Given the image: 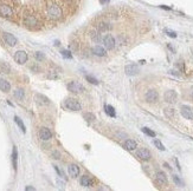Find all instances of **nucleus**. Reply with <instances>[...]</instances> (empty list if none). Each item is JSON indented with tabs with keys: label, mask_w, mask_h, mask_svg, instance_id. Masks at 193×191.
Masks as SVG:
<instances>
[{
	"label": "nucleus",
	"mask_w": 193,
	"mask_h": 191,
	"mask_svg": "<svg viewBox=\"0 0 193 191\" xmlns=\"http://www.w3.org/2000/svg\"><path fill=\"white\" fill-rule=\"evenodd\" d=\"M104 110H106V113L110 117H115L116 116V112L114 110V107L112 105H106L104 106Z\"/></svg>",
	"instance_id": "a878e982"
},
{
	"label": "nucleus",
	"mask_w": 193,
	"mask_h": 191,
	"mask_svg": "<svg viewBox=\"0 0 193 191\" xmlns=\"http://www.w3.org/2000/svg\"><path fill=\"white\" fill-rule=\"evenodd\" d=\"M0 90L4 92H10L11 90V84L4 78H0Z\"/></svg>",
	"instance_id": "4be33fe9"
},
{
	"label": "nucleus",
	"mask_w": 193,
	"mask_h": 191,
	"mask_svg": "<svg viewBox=\"0 0 193 191\" xmlns=\"http://www.w3.org/2000/svg\"><path fill=\"white\" fill-rule=\"evenodd\" d=\"M52 156H55V157H53V158H56V159H59L60 158V153L58 151H55L52 153Z\"/></svg>",
	"instance_id": "58836bf2"
},
{
	"label": "nucleus",
	"mask_w": 193,
	"mask_h": 191,
	"mask_svg": "<svg viewBox=\"0 0 193 191\" xmlns=\"http://www.w3.org/2000/svg\"><path fill=\"white\" fill-rule=\"evenodd\" d=\"M164 99H165L166 103L174 104V103H177V100H178V94H177V92L173 91V90H168V91H166L165 94H164Z\"/></svg>",
	"instance_id": "423d86ee"
},
{
	"label": "nucleus",
	"mask_w": 193,
	"mask_h": 191,
	"mask_svg": "<svg viewBox=\"0 0 193 191\" xmlns=\"http://www.w3.org/2000/svg\"><path fill=\"white\" fill-rule=\"evenodd\" d=\"M23 25L31 31H38L43 27L42 15L32 8H26L23 13Z\"/></svg>",
	"instance_id": "f257e3e1"
},
{
	"label": "nucleus",
	"mask_w": 193,
	"mask_h": 191,
	"mask_svg": "<svg viewBox=\"0 0 193 191\" xmlns=\"http://www.w3.org/2000/svg\"><path fill=\"white\" fill-rule=\"evenodd\" d=\"M86 79L90 83V84H94V85H99V80L96 79L95 77H91V76H86Z\"/></svg>",
	"instance_id": "2f4dec72"
},
{
	"label": "nucleus",
	"mask_w": 193,
	"mask_h": 191,
	"mask_svg": "<svg viewBox=\"0 0 193 191\" xmlns=\"http://www.w3.org/2000/svg\"><path fill=\"white\" fill-rule=\"evenodd\" d=\"M65 2H73V1H76V0H64Z\"/></svg>",
	"instance_id": "79ce46f5"
},
{
	"label": "nucleus",
	"mask_w": 193,
	"mask_h": 191,
	"mask_svg": "<svg viewBox=\"0 0 193 191\" xmlns=\"http://www.w3.org/2000/svg\"><path fill=\"white\" fill-rule=\"evenodd\" d=\"M15 15L14 7L7 1H0V17L6 19H13Z\"/></svg>",
	"instance_id": "7ed1b4c3"
},
{
	"label": "nucleus",
	"mask_w": 193,
	"mask_h": 191,
	"mask_svg": "<svg viewBox=\"0 0 193 191\" xmlns=\"http://www.w3.org/2000/svg\"><path fill=\"white\" fill-rule=\"evenodd\" d=\"M125 71H126V74L128 76H135L139 73V66L135 65V64H129L125 67Z\"/></svg>",
	"instance_id": "ddd939ff"
},
{
	"label": "nucleus",
	"mask_w": 193,
	"mask_h": 191,
	"mask_svg": "<svg viewBox=\"0 0 193 191\" xmlns=\"http://www.w3.org/2000/svg\"><path fill=\"white\" fill-rule=\"evenodd\" d=\"M165 33H166L168 37H171V38H177V33L174 32V31H171V30H165Z\"/></svg>",
	"instance_id": "f704fd0d"
},
{
	"label": "nucleus",
	"mask_w": 193,
	"mask_h": 191,
	"mask_svg": "<svg viewBox=\"0 0 193 191\" xmlns=\"http://www.w3.org/2000/svg\"><path fill=\"white\" fill-rule=\"evenodd\" d=\"M165 113H166L167 117H173L174 110L173 109H166V110H165Z\"/></svg>",
	"instance_id": "e433bc0d"
},
{
	"label": "nucleus",
	"mask_w": 193,
	"mask_h": 191,
	"mask_svg": "<svg viewBox=\"0 0 193 191\" xmlns=\"http://www.w3.org/2000/svg\"><path fill=\"white\" fill-rule=\"evenodd\" d=\"M90 38H91L94 41H96V43L101 41V39H102V37H101V34L99 31H90Z\"/></svg>",
	"instance_id": "5701e85b"
},
{
	"label": "nucleus",
	"mask_w": 193,
	"mask_h": 191,
	"mask_svg": "<svg viewBox=\"0 0 193 191\" xmlns=\"http://www.w3.org/2000/svg\"><path fill=\"white\" fill-rule=\"evenodd\" d=\"M68 171H69V175L72 178H76L78 175H80V166L76 164H71L69 165L68 168Z\"/></svg>",
	"instance_id": "dca6fc26"
},
{
	"label": "nucleus",
	"mask_w": 193,
	"mask_h": 191,
	"mask_svg": "<svg viewBox=\"0 0 193 191\" xmlns=\"http://www.w3.org/2000/svg\"><path fill=\"white\" fill-rule=\"evenodd\" d=\"M93 53L95 54V56H97V57H106V48L104 47L100 46V45H96V46L93 47Z\"/></svg>",
	"instance_id": "6ab92c4d"
},
{
	"label": "nucleus",
	"mask_w": 193,
	"mask_h": 191,
	"mask_svg": "<svg viewBox=\"0 0 193 191\" xmlns=\"http://www.w3.org/2000/svg\"><path fill=\"white\" fill-rule=\"evenodd\" d=\"M67 87L68 90L72 93H81L84 91V86L82 85L81 83H78V81H75V80L70 81L67 85Z\"/></svg>",
	"instance_id": "39448f33"
},
{
	"label": "nucleus",
	"mask_w": 193,
	"mask_h": 191,
	"mask_svg": "<svg viewBox=\"0 0 193 191\" xmlns=\"http://www.w3.org/2000/svg\"><path fill=\"white\" fill-rule=\"evenodd\" d=\"M14 122L17 123V125L19 126V127H20V130H21V131L24 132V133L26 132V129H25V125H24V123H23V120H21V119H20L19 117H18V116H14Z\"/></svg>",
	"instance_id": "393cba45"
},
{
	"label": "nucleus",
	"mask_w": 193,
	"mask_h": 191,
	"mask_svg": "<svg viewBox=\"0 0 193 191\" xmlns=\"http://www.w3.org/2000/svg\"><path fill=\"white\" fill-rule=\"evenodd\" d=\"M180 113L184 118L190 119V120H193V107L188 105H182L180 107Z\"/></svg>",
	"instance_id": "0eeeda50"
},
{
	"label": "nucleus",
	"mask_w": 193,
	"mask_h": 191,
	"mask_svg": "<svg viewBox=\"0 0 193 191\" xmlns=\"http://www.w3.org/2000/svg\"><path fill=\"white\" fill-rule=\"evenodd\" d=\"M145 99L148 103H156L159 99V94L155 90H148L145 94Z\"/></svg>",
	"instance_id": "9d476101"
},
{
	"label": "nucleus",
	"mask_w": 193,
	"mask_h": 191,
	"mask_svg": "<svg viewBox=\"0 0 193 191\" xmlns=\"http://www.w3.org/2000/svg\"><path fill=\"white\" fill-rule=\"evenodd\" d=\"M14 97L18 99V100H23L24 97H25V92H24V90H21V89L15 90V91H14Z\"/></svg>",
	"instance_id": "bb28decb"
},
{
	"label": "nucleus",
	"mask_w": 193,
	"mask_h": 191,
	"mask_svg": "<svg viewBox=\"0 0 193 191\" xmlns=\"http://www.w3.org/2000/svg\"><path fill=\"white\" fill-rule=\"evenodd\" d=\"M173 181H174V183L177 185H179V186H184V182L180 179L177 175H173Z\"/></svg>",
	"instance_id": "72a5a7b5"
},
{
	"label": "nucleus",
	"mask_w": 193,
	"mask_h": 191,
	"mask_svg": "<svg viewBox=\"0 0 193 191\" xmlns=\"http://www.w3.org/2000/svg\"><path fill=\"white\" fill-rule=\"evenodd\" d=\"M94 178H91L90 176H88V175H86V176H82V178H81V185H83V186H87V188H89V186H93L94 185Z\"/></svg>",
	"instance_id": "f3484780"
},
{
	"label": "nucleus",
	"mask_w": 193,
	"mask_h": 191,
	"mask_svg": "<svg viewBox=\"0 0 193 191\" xmlns=\"http://www.w3.org/2000/svg\"><path fill=\"white\" fill-rule=\"evenodd\" d=\"M123 147L126 150H128V151H133V150H135L138 147V144H136V142L133 140V139H127L126 142L123 143Z\"/></svg>",
	"instance_id": "a211bd4d"
},
{
	"label": "nucleus",
	"mask_w": 193,
	"mask_h": 191,
	"mask_svg": "<svg viewBox=\"0 0 193 191\" xmlns=\"http://www.w3.org/2000/svg\"><path fill=\"white\" fill-rule=\"evenodd\" d=\"M39 138L42 140H50L52 138V132L50 131L47 127H42L39 130Z\"/></svg>",
	"instance_id": "f8f14e48"
},
{
	"label": "nucleus",
	"mask_w": 193,
	"mask_h": 191,
	"mask_svg": "<svg viewBox=\"0 0 193 191\" xmlns=\"http://www.w3.org/2000/svg\"><path fill=\"white\" fill-rule=\"evenodd\" d=\"M27 53L25 51H17V52L14 53V60H15V63H18L20 65H23V64H25L27 61Z\"/></svg>",
	"instance_id": "6e6552de"
},
{
	"label": "nucleus",
	"mask_w": 193,
	"mask_h": 191,
	"mask_svg": "<svg viewBox=\"0 0 193 191\" xmlns=\"http://www.w3.org/2000/svg\"><path fill=\"white\" fill-rule=\"evenodd\" d=\"M97 28H99V32H106L109 28H112V26L109 24H107V23H100L97 25Z\"/></svg>",
	"instance_id": "b1692460"
},
{
	"label": "nucleus",
	"mask_w": 193,
	"mask_h": 191,
	"mask_svg": "<svg viewBox=\"0 0 193 191\" xmlns=\"http://www.w3.org/2000/svg\"><path fill=\"white\" fill-rule=\"evenodd\" d=\"M103 44H104V47L108 48V50H113L114 47H115V39H114L113 35H110V34H107L103 37Z\"/></svg>",
	"instance_id": "9b49d317"
},
{
	"label": "nucleus",
	"mask_w": 193,
	"mask_h": 191,
	"mask_svg": "<svg viewBox=\"0 0 193 191\" xmlns=\"http://www.w3.org/2000/svg\"><path fill=\"white\" fill-rule=\"evenodd\" d=\"M53 166H55V169H56V171L58 172V175H59L60 177H63V178H64V179H67V178H65V176H64V172L62 171V170H59V168H58L57 165H53Z\"/></svg>",
	"instance_id": "4c0bfd02"
},
{
	"label": "nucleus",
	"mask_w": 193,
	"mask_h": 191,
	"mask_svg": "<svg viewBox=\"0 0 193 191\" xmlns=\"http://www.w3.org/2000/svg\"><path fill=\"white\" fill-rule=\"evenodd\" d=\"M153 144L159 149V150H161V151H165V146H164V144L160 142L159 139H154V142H153Z\"/></svg>",
	"instance_id": "c756f323"
},
{
	"label": "nucleus",
	"mask_w": 193,
	"mask_h": 191,
	"mask_svg": "<svg viewBox=\"0 0 193 191\" xmlns=\"http://www.w3.org/2000/svg\"><path fill=\"white\" fill-rule=\"evenodd\" d=\"M34 98L37 100V103L40 104V105H49L50 104V100L47 97H45L44 94H40V93H37L36 96H34Z\"/></svg>",
	"instance_id": "aec40b11"
},
{
	"label": "nucleus",
	"mask_w": 193,
	"mask_h": 191,
	"mask_svg": "<svg viewBox=\"0 0 193 191\" xmlns=\"http://www.w3.org/2000/svg\"><path fill=\"white\" fill-rule=\"evenodd\" d=\"M83 117H84V119H86L87 122H94V120L96 119L91 112H86V113L83 114Z\"/></svg>",
	"instance_id": "c85d7f7f"
},
{
	"label": "nucleus",
	"mask_w": 193,
	"mask_h": 191,
	"mask_svg": "<svg viewBox=\"0 0 193 191\" xmlns=\"http://www.w3.org/2000/svg\"><path fill=\"white\" fill-rule=\"evenodd\" d=\"M156 182H158L160 185H164V186L168 184V179H167L166 173L162 171L156 172Z\"/></svg>",
	"instance_id": "2eb2a0df"
},
{
	"label": "nucleus",
	"mask_w": 193,
	"mask_h": 191,
	"mask_svg": "<svg viewBox=\"0 0 193 191\" xmlns=\"http://www.w3.org/2000/svg\"><path fill=\"white\" fill-rule=\"evenodd\" d=\"M45 17L51 21H58L63 18V10L56 0H45Z\"/></svg>",
	"instance_id": "f03ea898"
},
{
	"label": "nucleus",
	"mask_w": 193,
	"mask_h": 191,
	"mask_svg": "<svg viewBox=\"0 0 193 191\" xmlns=\"http://www.w3.org/2000/svg\"><path fill=\"white\" fill-rule=\"evenodd\" d=\"M34 57H36V59L39 60V61H42V60L44 59V54L42 52H36L34 53Z\"/></svg>",
	"instance_id": "c9c22d12"
},
{
	"label": "nucleus",
	"mask_w": 193,
	"mask_h": 191,
	"mask_svg": "<svg viewBox=\"0 0 193 191\" xmlns=\"http://www.w3.org/2000/svg\"><path fill=\"white\" fill-rule=\"evenodd\" d=\"M12 164H13V169L17 171V168H18V149H17V146H13V149H12Z\"/></svg>",
	"instance_id": "412c9836"
},
{
	"label": "nucleus",
	"mask_w": 193,
	"mask_h": 191,
	"mask_svg": "<svg viewBox=\"0 0 193 191\" xmlns=\"http://www.w3.org/2000/svg\"><path fill=\"white\" fill-rule=\"evenodd\" d=\"M110 0H100V2L102 4V5H106V4H108Z\"/></svg>",
	"instance_id": "ea45409f"
},
{
	"label": "nucleus",
	"mask_w": 193,
	"mask_h": 191,
	"mask_svg": "<svg viewBox=\"0 0 193 191\" xmlns=\"http://www.w3.org/2000/svg\"><path fill=\"white\" fill-rule=\"evenodd\" d=\"M25 190H34V188L33 186H26V188H25Z\"/></svg>",
	"instance_id": "a19ab883"
},
{
	"label": "nucleus",
	"mask_w": 193,
	"mask_h": 191,
	"mask_svg": "<svg viewBox=\"0 0 193 191\" xmlns=\"http://www.w3.org/2000/svg\"><path fill=\"white\" fill-rule=\"evenodd\" d=\"M142 132L146 133L147 136H149V137H155V132L152 131V130L148 129V127H142Z\"/></svg>",
	"instance_id": "7c9ffc66"
},
{
	"label": "nucleus",
	"mask_w": 193,
	"mask_h": 191,
	"mask_svg": "<svg viewBox=\"0 0 193 191\" xmlns=\"http://www.w3.org/2000/svg\"><path fill=\"white\" fill-rule=\"evenodd\" d=\"M2 37H4V40H5V43H6L8 46H15L18 44L17 38L14 37L13 34H11V33L4 32L2 33Z\"/></svg>",
	"instance_id": "1a4fd4ad"
},
{
	"label": "nucleus",
	"mask_w": 193,
	"mask_h": 191,
	"mask_svg": "<svg viewBox=\"0 0 193 191\" xmlns=\"http://www.w3.org/2000/svg\"><path fill=\"white\" fill-rule=\"evenodd\" d=\"M60 53H62V56H63L64 58H67V59H71V58H72V54H71V52H70V51H68V50H63Z\"/></svg>",
	"instance_id": "473e14b6"
},
{
	"label": "nucleus",
	"mask_w": 193,
	"mask_h": 191,
	"mask_svg": "<svg viewBox=\"0 0 193 191\" xmlns=\"http://www.w3.org/2000/svg\"><path fill=\"white\" fill-rule=\"evenodd\" d=\"M138 157L140 159H142V160H149L151 157H152V155H151V151H149V150L142 147V149H140V150L138 151Z\"/></svg>",
	"instance_id": "4468645a"
},
{
	"label": "nucleus",
	"mask_w": 193,
	"mask_h": 191,
	"mask_svg": "<svg viewBox=\"0 0 193 191\" xmlns=\"http://www.w3.org/2000/svg\"><path fill=\"white\" fill-rule=\"evenodd\" d=\"M64 106L65 109L70 110V111H80L82 109V105L81 103L75 98H67L64 100Z\"/></svg>",
	"instance_id": "20e7f679"
},
{
	"label": "nucleus",
	"mask_w": 193,
	"mask_h": 191,
	"mask_svg": "<svg viewBox=\"0 0 193 191\" xmlns=\"http://www.w3.org/2000/svg\"><path fill=\"white\" fill-rule=\"evenodd\" d=\"M10 71H11V67H10L8 64H6V63H1L0 64V72L10 73Z\"/></svg>",
	"instance_id": "cd10ccee"
}]
</instances>
